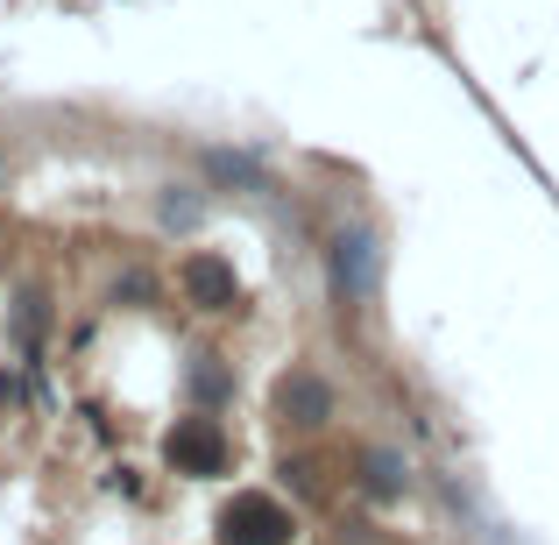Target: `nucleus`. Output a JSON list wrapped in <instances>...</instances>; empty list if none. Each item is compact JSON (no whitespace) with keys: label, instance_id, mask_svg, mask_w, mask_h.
Here are the masks:
<instances>
[{"label":"nucleus","instance_id":"1","mask_svg":"<svg viewBox=\"0 0 559 545\" xmlns=\"http://www.w3.org/2000/svg\"><path fill=\"white\" fill-rule=\"evenodd\" d=\"M326 270H333V298L341 305H369L382 284V248L369 227H341L326 241Z\"/></svg>","mask_w":559,"mask_h":545},{"label":"nucleus","instance_id":"2","mask_svg":"<svg viewBox=\"0 0 559 545\" xmlns=\"http://www.w3.org/2000/svg\"><path fill=\"white\" fill-rule=\"evenodd\" d=\"M178 291L191 312H241V276H234L227 256H213V248H191V256L178 262Z\"/></svg>","mask_w":559,"mask_h":545},{"label":"nucleus","instance_id":"3","mask_svg":"<svg viewBox=\"0 0 559 545\" xmlns=\"http://www.w3.org/2000/svg\"><path fill=\"white\" fill-rule=\"evenodd\" d=\"M290 510L276 503V496H262V489H241L227 510H219V538L227 545H290Z\"/></svg>","mask_w":559,"mask_h":545},{"label":"nucleus","instance_id":"4","mask_svg":"<svg viewBox=\"0 0 559 545\" xmlns=\"http://www.w3.org/2000/svg\"><path fill=\"white\" fill-rule=\"evenodd\" d=\"M333 411H341V396H333V382L319 376V368H290V376L276 382V418H284L290 433H326Z\"/></svg>","mask_w":559,"mask_h":545},{"label":"nucleus","instance_id":"5","mask_svg":"<svg viewBox=\"0 0 559 545\" xmlns=\"http://www.w3.org/2000/svg\"><path fill=\"white\" fill-rule=\"evenodd\" d=\"M164 461L178 467V475H219V467H227V433H219V418H205V411L178 418L170 439H164Z\"/></svg>","mask_w":559,"mask_h":545},{"label":"nucleus","instance_id":"6","mask_svg":"<svg viewBox=\"0 0 559 545\" xmlns=\"http://www.w3.org/2000/svg\"><path fill=\"white\" fill-rule=\"evenodd\" d=\"M404 482H411L404 453H390V447H369V453H361V489H369V496L390 503V496H404Z\"/></svg>","mask_w":559,"mask_h":545},{"label":"nucleus","instance_id":"7","mask_svg":"<svg viewBox=\"0 0 559 545\" xmlns=\"http://www.w3.org/2000/svg\"><path fill=\"white\" fill-rule=\"evenodd\" d=\"M205 178H213V185H248V191H270L262 164H255V156H241V150H205Z\"/></svg>","mask_w":559,"mask_h":545},{"label":"nucleus","instance_id":"8","mask_svg":"<svg viewBox=\"0 0 559 545\" xmlns=\"http://www.w3.org/2000/svg\"><path fill=\"white\" fill-rule=\"evenodd\" d=\"M191 396H199V404H227L234 396V376L219 368V355H205L199 368H191Z\"/></svg>","mask_w":559,"mask_h":545},{"label":"nucleus","instance_id":"9","mask_svg":"<svg viewBox=\"0 0 559 545\" xmlns=\"http://www.w3.org/2000/svg\"><path fill=\"white\" fill-rule=\"evenodd\" d=\"M156 213H164V227H199V213H205V205H199V199H178V185H164Z\"/></svg>","mask_w":559,"mask_h":545},{"label":"nucleus","instance_id":"10","mask_svg":"<svg viewBox=\"0 0 559 545\" xmlns=\"http://www.w3.org/2000/svg\"><path fill=\"white\" fill-rule=\"evenodd\" d=\"M0 191H8V156H0Z\"/></svg>","mask_w":559,"mask_h":545}]
</instances>
